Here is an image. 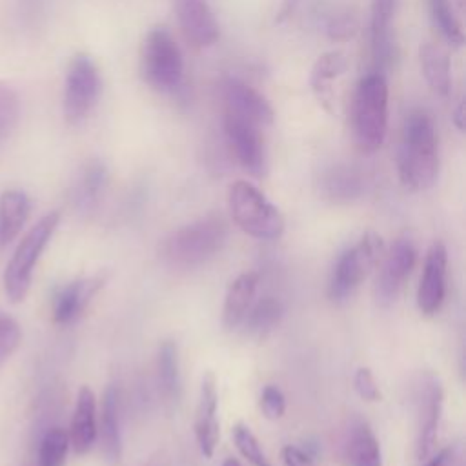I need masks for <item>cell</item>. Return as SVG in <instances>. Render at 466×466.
Returning <instances> with one entry per match:
<instances>
[{"mask_svg": "<svg viewBox=\"0 0 466 466\" xmlns=\"http://www.w3.org/2000/svg\"><path fill=\"white\" fill-rule=\"evenodd\" d=\"M100 446L109 464H118L122 457V433H120V395L118 386L109 384L102 395L100 426H98Z\"/></svg>", "mask_w": 466, "mask_h": 466, "instance_id": "ffe728a7", "label": "cell"}, {"mask_svg": "<svg viewBox=\"0 0 466 466\" xmlns=\"http://www.w3.org/2000/svg\"><path fill=\"white\" fill-rule=\"evenodd\" d=\"M415 262L417 251L410 238H397L388 251L384 249L375 279V299L379 304L390 306L399 297Z\"/></svg>", "mask_w": 466, "mask_h": 466, "instance_id": "30bf717a", "label": "cell"}, {"mask_svg": "<svg viewBox=\"0 0 466 466\" xmlns=\"http://www.w3.org/2000/svg\"><path fill=\"white\" fill-rule=\"evenodd\" d=\"M448 251L442 242H433L426 251L422 273L417 286V306L422 315H435L446 297Z\"/></svg>", "mask_w": 466, "mask_h": 466, "instance_id": "7c38bea8", "label": "cell"}, {"mask_svg": "<svg viewBox=\"0 0 466 466\" xmlns=\"http://www.w3.org/2000/svg\"><path fill=\"white\" fill-rule=\"evenodd\" d=\"M20 100L18 95L9 87L0 84V144L7 138L18 122Z\"/></svg>", "mask_w": 466, "mask_h": 466, "instance_id": "d6a6232c", "label": "cell"}, {"mask_svg": "<svg viewBox=\"0 0 466 466\" xmlns=\"http://www.w3.org/2000/svg\"><path fill=\"white\" fill-rule=\"evenodd\" d=\"M228 208L238 229L257 240H277L284 233L280 209L248 180H235L229 186Z\"/></svg>", "mask_w": 466, "mask_h": 466, "instance_id": "277c9868", "label": "cell"}, {"mask_svg": "<svg viewBox=\"0 0 466 466\" xmlns=\"http://www.w3.org/2000/svg\"><path fill=\"white\" fill-rule=\"evenodd\" d=\"M348 67L346 55L342 51L322 53L309 73V86L320 102L328 104L331 100V82L339 78Z\"/></svg>", "mask_w": 466, "mask_h": 466, "instance_id": "4316f807", "label": "cell"}, {"mask_svg": "<svg viewBox=\"0 0 466 466\" xmlns=\"http://www.w3.org/2000/svg\"><path fill=\"white\" fill-rule=\"evenodd\" d=\"M226 222L217 215H209L164 237L158 255L169 268L193 269L211 260L226 244Z\"/></svg>", "mask_w": 466, "mask_h": 466, "instance_id": "7a4b0ae2", "label": "cell"}, {"mask_svg": "<svg viewBox=\"0 0 466 466\" xmlns=\"http://www.w3.org/2000/svg\"><path fill=\"white\" fill-rule=\"evenodd\" d=\"M102 288V279L98 277H87L73 280L66 286H62L53 300V319L56 324H71L75 322L86 309V306L91 302V299L96 295V291Z\"/></svg>", "mask_w": 466, "mask_h": 466, "instance_id": "ac0fdd59", "label": "cell"}, {"mask_svg": "<svg viewBox=\"0 0 466 466\" xmlns=\"http://www.w3.org/2000/svg\"><path fill=\"white\" fill-rule=\"evenodd\" d=\"M342 455L348 466H382L380 444L370 424L364 420L350 424L342 444Z\"/></svg>", "mask_w": 466, "mask_h": 466, "instance_id": "603a6c76", "label": "cell"}, {"mask_svg": "<svg viewBox=\"0 0 466 466\" xmlns=\"http://www.w3.org/2000/svg\"><path fill=\"white\" fill-rule=\"evenodd\" d=\"M173 7L186 38L193 46L206 47L217 42L218 24L208 0H173Z\"/></svg>", "mask_w": 466, "mask_h": 466, "instance_id": "2e32d148", "label": "cell"}, {"mask_svg": "<svg viewBox=\"0 0 466 466\" xmlns=\"http://www.w3.org/2000/svg\"><path fill=\"white\" fill-rule=\"evenodd\" d=\"M222 466H242V462H240L238 459H233V457H229V459H226V461L222 462Z\"/></svg>", "mask_w": 466, "mask_h": 466, "instance_id": "b9f144b4", "label": "cell"}, {"mask_svg": "<svg viewBox=\"0 0 466 466\" xmlns=\"http://www.w3.org/2000/svg\"><path fill=\"white\" fill-rule=\"evenodd\" d=\"M282 313L284 308L277 297H262L258 302L251 304L242 324H246L249 333L266 335L277 328V324L282 319Z\"/></svg>", "mask_w": 466, "mask_h": 466, "instance_id": "f1b7e54d", "label": "cell"}, {"mask_svg": "<svg viewBox=\"0 0 466 466\" xmlns=\"http://www.w3.org/2000/svg\"><path fill=\"white\" fill-rule=\"evenodd\" d=\"M217 410H218L217 379L213 371H206L200 382L198 402L195 410V426H193L198 450L206 459L213 457L215 448L218 444V437H220Z\"/></svg>", "mask_w": 466, "mask_h": 466, "instance_id": "5bb4252c", "label": "cell"}, {"mask_svg": "<svg viewBox=\"0 0 466 466\" xmlns=\"http://www.w3.org/2000/svg\"><path fill=\"white\" fill-rule=\"evenodd\" d=\"M384 255L382 237L375 231H366L353 246L346 248L333 264L328 295L333 302H346L362 280L379 266Z\"/></svg>", "mask_w": 466, "mask_h": 466, "instance_id": "8992f818", "label": "cell"}, {"mask_svg": "<svg viewBox=\"0 0 466 466\" xmlns=\"http://www.w3.org/2000/svg\"><path fill=\"white\" fill-rule=\"evenodd\" d=\"M353 140L360 153H375L388 129V82L382 73H370L357 84L351 104Z\"/></svg>", "mask_w": 466, "mask_h": 466, "instance_id": "3957f363", "label": "cell"}, {"mask_svg": "<svg viewBox=\"0 0 466 466\" xmlns=\"http://www.w3.org/2000/svg\"><path fill=\"white\" fill-rule=\"evenodd\" d=\"M31 202L20 189H7L0 195V248L11 244L29 218Z\"/></svg>", "mask_w": 466, "mask_h": 466, "instance_id": "cb8c5ba5", "label": "cell"}, {"mask_svg": "<svg viewBox=\"0 0 466 466\" xmlns=\"http://www.w3.org/2000/svg\"><path fill=\"white\" fill-rule=\"evenodd\" d=\"M258 404H260V410H262L264 417L269 419V420H277L286 413V397L273 384L264 386Z\"/></svg>", "mask_w": 466, "mask_h": 466, "instance_id": "e575fe53", "label": "cell"}, {"mask_svg": "<svg viewBox=\"0 0 466 466\" xmlns=\"http://www.w3.org/2000/svg\"><path fill=\"white\" fill-rule=\"evenodd\" d=\"M299 4H300V0H282L280 7H279V11H277L275 22H277V24L286 22V20L295 13V9H297Z\"/></svg>", "mask_w": 466, "mask_h": 466, "instance_id": "ab89813d", "label": "cell"}, {"mask_svg": "<svg viewBox=\"0 0 466 466\" xmlns=\"http://www.w3.org/2000/svg\"><path fill=\"white\" fill-rule=\"evenodd\" d=\"M20 339L22 331L18 322L11 315L0 311V368L15 353V350L20 344Z\"/></svg>", "mask_w": 466, "mask_h": 466, "instance_id": "836d02e7", "label": "cell"}, {"mask_svg": "<svg viewBox=\"0 0 466 466\" xmlns=\"http://www.w3.org/2000/svg\"><path fill=\"white\" fill-rule=\"evenodd\" d=\"M158 384L164 397L169 402L178 400L180 397V364H178V348L173 340H164L158 348L157 357Z\"/></svg>", "mask_w": 466, "mask_h": 466, "instance_id": "83f0119b", "label": "cell"}, {"mask_svg": "<svg viewBox=\"0 0 466 466\" xmlns=\"http://www.w3.org/2000/svg\"><path fill=\"white\" fill-rule=\"evenodd\" d=\"M231 437H233V442L238 450V453L251 464V466H271L268 455L264 453L257 435L249 430L248 424L244 422H237L233 428H231Z\"/></svg>", "mask_w": 466, "mask_h": 466, "instance_id": "1f68e13d", "label": "cell"}, {"mask_svg": "<svg viewBox=\"0 0 466 466\" xmlns=\"http://www.w3.org/2000/svg\"><path fill=\"white\" fill-rule=\"evenodd\" d=\"M69 451L67 431L60 426H46L38 430L33 442L31 459L25 466H64Z\"/></svg>", "mask_w": 466, "mask_h": 466, "instance_id": "d4e9b609", "label": "cell"}, {"mask_svg": "<svg viewBox=\"0 0 466 466\" xmlns=\"http://www.w3.org/2000/svg\"><path fill=\"white\" fill-rule=\"evenodd\" d=\"M222 127L226 140L242 169L251 177H264L268 169V160L264 138L258 131V126L226 111Z\"/></svg>", "mask_w": 466, "mask_h": 466, "instance_id": "9c48e42d", "label": "cell"}, {"mask_svg": "<svg viewBox=\"0 0 466 466\" xmlns=\"http://www.w3.org/2000/svg\"><path fill=\"white\" fill-rule=\"evenodd\" d=\"M220 95L228 106V113L246 118L257 126L273 122V107L255 87L237 76L220 80Z\"/></svg>", "mask_w": 466, "mask_h": 466, "instance_id": "4fadbf2b", "label": "cell"}, {"mask_svg": "<svg viewBox=\"0 0 466 466\" xmlns=\"http://www.w3.org/2000/svg\"><path fill=\"white\" fill-rule=\"evenodd\" d=\"M442 386L439 377L424 373L417 386V457L420 461L433 453L442 413Z\"/></svg>", "mask_w": 466, "mask_h": 466, "instance_id": "8fae6325", "label": "cell"}, {"mask_svg": "<svg viewBox=\"0 0 466 466\" xmlns=\"http://www.w3.org/2000/svg\"><path fill=\"white\" fill-rule=\"evenodd\" d=\"M399 0H371L370 11V47L377 73L395 60V42L391 38V20Z\"/></svg>", "mask_w": 466, "mask_h": 466, "instance_id": "9a60e30c", "label": "cell"}, {"mask_svg": "<svg viewBox=\"0 0 466 466\" xmlns=\"http://www.w3.org/2000/svg\"><path fill=\"white\" fill-rule=\"evenodd\" d=\"M419 60H420V71L428 86L437 95L446 96L451 89V67H450L448 53L442 47L431 42H426L419 49Z\"/></svg>", "mask_w": 466, "mask_h": 466, "instance_id": "484cf974", "label": "cell"}, {"mask_svg": "<svg viewBox=\"0 0 466 466\" xmlns=\"http://www.w3.org/2000/svg\"><path fill=\"white\" fill-rule=\"evenodd\" d=\"M353 388L359 393V397L368 400V402H377L382 397L380 390H379V384H377V380H375V377H373L370 368H359L355 371Z\"/></svg>", "mask_w": 466, "mask_h": 466, "instance_id": "d590c367", "label": "cell"}, {"mask_svg": "<svg viewBox=\"0 0 466 466\" xmlns=\"http://www.w3.org/2000/svg\"><path fill=\"white\" fill-rule=\"evenodd\" d=\"M58 224H60V213L51 211L44 215L35 226H31V229L18 242L4 271V289L11 302H20L25 299L31 288L35 264L38 262L42 251L46 249Z\"/></svg>", "mask_w": 466, "mask_h": 466, "instance_id": "52a82bcc", "label": "cell"}, {"mask_svg": "<svg viewBox=\"0 0 466 466\" xmlns=\"http://www.w3.org/2000/svg\"><path fill=\"white\" fill-rule=\"evenodd\" d=\"M397 171L404 187L424 191L439 177V142L431 116L424 109H411L400 129Z\"/></svg>", "mask_w": 466, "mask_h": 466, "instance_id": "6da1fadb", "label": "cell"}, {"mask_svg": "<svg viewBox=\"0 0 466 466\" xmlns=\"http://www.w3.org/2000/svg\"><path fill=\"white\" fill-rule=\"evenodd\" d=\"M69 448L75 453H87L95 441L98 439V420H96V397L89 386H82L76 395L73 417L69 422Z\"/></svg>", "mask_w": 466, "mask_h": 466, "instance_id": "e0dca14e", "label": "cell"}, {"mask_svg": "<svg viewBox=\"0 0 466 466\" xmlns=\"http://www.w3.org/2000/svg\"><path fill=\"white\" fill-rule=\"evenodd\" d=\"M144 82L158 93L175 95L184 89V58L178 44L164 25L149 29L140 53Z\"/></svg>", "mask_w": 466, "mask_h": 466, "instance_id": "5b68a950", "label": "cell"}, {"mask_svg": "<svg viewBox=\"0 0 466 466\" xmlns=\"http://www.w3.org/2000/svg\"><path fill=\"white\" fill-rule=\"evenodd\" d=\"M100 96V73L87 55H76L69 62L64 84V116L69 124H80L96 106Z\"/></svg>", "mask_w": 466, "mask_h": 466, "instance_id": "ba28073f", "label": "cell"}, {"mask_svg": "<svg viewBox=\"0 0 466 466\" xmlns=\"http://www.w3.org/2000/svg\"><path fill=\"white\" fill-rule=\"evenodd\" d=\"M430 16L441 35L453 46H461L464 42L462 25L453 11L451 0H428Z\"/></svg>", "mask_w": 466, "mask_h": 466, "instance_id": "4dcf8cb0", "label": "cell"}, {"mask_svg": "<svg viewBox=\"0 0 466 466\" xmlns=\"http://www.w3.org/2000/svg\"><path fill=\"white\" fill-rule=\"evenodd\" d=\"M424 466H450L453 461V450L451 448H444L435 455H430L428 459H424Z\"/></svg>", "mask_w": 466, "mask_h": 466, "instance_id": "f35d334b", "label": "cell"}, {"mask_svg": "<svg viewBox=\"0 0 466 466\" xmlns=\"http://www.w3.org/2000/svg\"><path fill=\"white\" fill-rule=\"evenodd\" d=\"M320 193L333 202H351L364 193L366 178L357 166L331 164L319 177Z\"/></svg>", "mask_w": 466, "mask_h": 466, "instance_id": "d6986e66", "label": "cell"}, {"mask_svg": "<svg viewBox=\"0 0 466 466\" xmlns=\"http://www.w3.org/2000/svg\"><path fill=\"white\" fill-rule=\"evenodd\" d=\"M453 122H455V126H457V129H464V104L461 102L459 106H457V109L453 111Z\"/></svg>", "mask_w": 466, "mask_h": 466, "instance_id": "60d3db41", "label": "cell"}, {"mask_svg": "<svg viewBox=\"0 0 466 466\" xmlns=\"http://www.w3.org/2000/svg\"><path fill=\"white\" fill-rule=\"evenodd\" d=\"M315 16L320 29L333 40H348L359 29L357 16L348 9L322 7Z\"/></svg>", "mask_w": 466, "mask_h": 466, "instance_id": "f546056e", "label": "cell"}, {"mask_svg": "<svg viewBox=\"0 0 466 466\" xmlns=\"http://www.w3.org/2000/svg\"><path fill=\"white\" fill-rule=\"evenodd\" d=\"M46 0H20L18 2V18L25 27H35L44 18Z\"/></svg>", "mask_w": 466, "mask_h": 466, "instance_id": "74e56055", "label": "cell"}, {"mask_svg": "<svg viewBox=\"0 0 466 466\" xmlns=\"http://www.w3.org/2000/svg\"><path fill=\"white\" fill-rule=\"evenodd\" d=\"M107 186V167L102 160H87L75 177L71 186V202L80 213L93 211Z\"/></svg>", "mask_w": 466, "mask_h": 466, "instance_id": "44dd1931", "label": "cell"}, {"mask_svg": "<svg viewBox=\"0 0 466 466\" xmlns=\"http://www.w3.org/2000/svg\"><path fill=\"white\" fill-rule=\"evenodd\" d=\"M280 459L284 466H317V450L286 444L280 451Z\"/></svg>", "mask_w": 466, "mask_h": 466, "instance_id": "8d00e7d4", "label": "cell"}, {"mask_svg": "<svg viewBox=\"0 0 466 466\" xmlns=\"http://www.w3.org/2000/svg\"><path fill=\"white\" fill-rule=\"evenodd\" d=\"M257 286H258V275L255 271L240 273L229 282L224 297V306H222V326L226 329H235L244 322L253 304Z\"/></svg>", "mask_w": 466, "mask_h": 466, "instance_id": "7402d4cb", "label": "cell"}]
</instances>
